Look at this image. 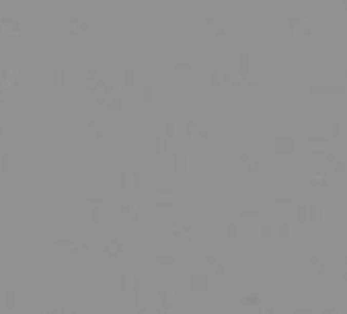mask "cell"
<instances>
[{"label":"cell","mask_w":347,"mask_h":314,"mask_svg":"<svg viewBox=\"0 0 347 314\" xmlns=\"http://www.w3.org/2000/svg\"><path fill=\"white\" fill-rule=\"evenodd\" d=\"M198 130V122L196 119H187L185 122V138H192V133H196Z\"/></svg>","instance_id":"obj_20"},{"label":"cell","mask_w":347,"mask_h":314,"mask_svg":"<svg viewBox=\"0 0 347 314\" xmlns=\"http://www.w3.org/2000/svg\"><path fill=\"white\" fill-rule=\"evenodd\" d=\"M317 314H342L339 309H323V311H317Z\"/></svg>","instance_id":"obj_29"},{"label":"cell","mask_w":347,"mask_h":314,"mask_svg":"<svg viewBox=\"0 0 347 314\" xmlns=\"http://www.w3.org/2000/svg\"><path fill=\"white\" fill-rule=\"evenodd\" d=\"M239 303H242V306H247V309H260V292H258V290L244 292V296L239 298Z\"/></svg>","instance_id":"obj_9"},{"label":"cell","mask_w":347,"mask_h":314,"mask_svg":"<svg viewBox=\"0 0 347 314\" xmlns=\"http://www.w3.org/2000/svg\"><path fill=\"white\" fill-rule=\"evenodd\" d=\"M239 220L242 222H260L263 220V214H260V208H242V212H239Z\"/></svg>","instance_id":"obj_10"},{"label":"cell","mask_w":347,"mask_h":314,"mask_svg":"<svg viewBox=\"0 0 347 314\" xmlns=\"http://www.w3.org/2000/svg\"><path fill=\"white\" fill-rule=\"evenodd\" d=\"M272 152H274L277 157H291L293 152H296V138H291V136H279V138H274Z\"/></svg>","instance_id":"obj_2"},{"label":"cell","mask_w":347,"mask_h":314,"mask_svg":"<svg viewBox=\"0 0 347 314\" xmlns=\"http://www.w3.org/2000/svg\"><path fill=\"white\" fill-rule=\"evenodd\" d=\"M155 195H158V198H174V190H168V187H160V190H155Z\"/></svg>","instance_id":"obj_23"},{"label":"cell","mask_w":347,"mask_h":314,"mask_svg":"<svg viewBox=\"0 0 347 314\" xmlns=\"http://www.w3.org/2000/svg\"><path fill=\"white\" fill-rule=\"evenodd\" d=\"M187 287H190L192 296H204V292H209V287H211L209 274L206 271H192L187 277Z\"/></svg>","instance_id":"obj_1"},{"label":"cell","mask_w":347,"mask_h":314,"mask_svg":"<svg viewBox=\"0 0 347 314\" xmlns=\"http://www.w3.org/2000/svg\"><path fill=\"white\" fill-rule=\"evenodd\" d=\"M171 133H174V122H166V138H171Z\"/></svg>","instance_id":"obj_28"},{"label":"cell","mask_w":347,"mask_h":314,"mask_svg":"<svg viewBox=\"0 0 347 314\" xmlns=\"http://www.w3.org/2000/svg\"><path fill=\"white\" fill-rule=\"evenodd\" d=\"M306 141H310L312 146H320V144H325L329 138H325V136H312V138H306Z\"/></svg>","instance_id":"obj_24"},{"label":"cell","mask_w":347,"mask_h":314,"mask_svg":"<svg viewBox=\"0 0 347 314\" xmlns=\"http://www.w3.org/2000/svg\"><path fill=\"white\" fill-rule=\"evenodd\" d=\"M306 184H310V187H329L331 176L325 174V171H312V174L306 176Z\"/></svg>","instance_id":"obj_7"},{"label":"cell","mask_w":347,"mask_h":314,"mask_svg":"<svg viewBox=\"0 0 347 314\" xmlns=\"http://www.w3.org/2000/svg\"><path fill=\"white\" fill-rule=\"evenodd\" d=\"M168 152V138H155V155H166Z\"/></svg>","instance_id":"obj_19"},{"label":"cell","mask_w":347,"mask_h":314,"mask_svg":"<svg viewBox=\"0 0 347 314\" xmlns=\"http://www.w3.org/2000/svg\"><path fill=\"white\" fill-rule=\"evenodd\" d=\"M260 314H274V309H263V311H260Z\"/></svg>","instance_id":"obj_30"},{"label":"cell","mask_w":347,"mask_h":314,"mask_svg":"<svg viewBox=\"0 0 347 314\" xmlns=\"http://www.w3.org/2000/svg\"><path fill=\"white\" fill-rule=\"evenodd\" d=\"M323 220H329V208H325L323 203L306 206V225H320Z\"/></svg>","instance_id":"obj_3"},{"label":"cell","mask_w":347,"mask_h":314,"mask_svg":"<svg viewBox=\"0 0 347 314\" xmlns=\"http://www.w3.org/2000/svg\"><path fill=\"white\" fill-rule=\"evenodd\" d=\"M260 241H266V244H272L274 241V222H263L260 220Z\"/></svg>","instance_id":"obj_12"},{"label":"cell","mask_w":347,"mask_h":314,"mask_svg":"<svg viewBox=\"0 0 347 314\" xmlns=\"http://www.w3.org/2000/svg\"><path fill=\"white\" fill-rule=\"evenodd\" d=\"M312 92H325V95H339L342 90H312Z\"/></svg>","instance_id":"obj_27"},{"label":"cell","mask_w":347,"mask_h":314,"mask_svg":"<svg viewBox=\"0 0 347 314\" xmlns=\"http://www.w3.org/2000/svg\"><path fill=\"white\" fill-rule=\"evenodd\" d=\"M239 165H242L249 176H260V174H263L260 163H258V160H255L253 155H249V152H239Z\"/></svg>","instance_id":"obj_4"},{"label":"cell","mask_w":347,"mask_h":314,"mask_svg":"<svg viewBox=\"0 0 347 314\" xmlns=\"http://www.w3.org/2000/svg\"><path fill=\"white\" fill-rule=\"evenodd\" d=\"M293 227L291 222H274V241H291Z\"/></svg>","instance_id":"obj_8"},{"label":"cell","mask_w":347,"mask_h":314,"mask_svg":"<svg viewBox=\"0 0 347 314\" xmlns=\"http://www.w3.org/2000/svg\"><path fill=\"white\" fill-rule=\"evenodd\" d=\"M344 268H347V255H344Z\"/></svg>","instance_id":"obj_31"},{"label":"cell","mask_w":347,"mask_h":314,"mask_svg":"<svg viewBox=\"0 0 347 314\" xmlns=\"http://www.w3.org/2000/svg\"><path fill=\"white\" fill-rule=\"evenodd\" d=\"M171 233L179 236V239H190V236H192V225H187V222H174V225H171Z\"/></svg>","instance_id":"obj_11"},{"label":"cell","mask_w":347,"mask_h":314,"mask_svg":"<svg viewBox=\"0 0 347 314\" xmlns=\"http://www.w3.org/2000/svg\"><path fill=\"white\" fill-rule=\"evenodd\" d=\"M171 171L174 174H185L187 171V157L185 155H174L171 157Z\"/></svg>","instance_id":"obj_14"},{"label":"cell","mask_w":347,"mask_h":314,"mask_svg":"<svg viewBox=\"0 0 347 314\" xmlns=\"http://www.w3.org/2000/svg\"><path fill=\"white\" fill-rule=\"evenodd\" d=\"M331 168H334V174H336V176H342V174H347V165L342 163V157H339V160H336V163H334Z\"/></svg>","instance_id":"obj_22"},{"label":"cell","mask_w":347,"mask_h":314,"mask_svg":"<svg viewBox=\"0 0 347 314\" xmlns=\"http://www.w3.org/2000/svg\"><path fill=\"white\" fill-rule=\"evenodd\" d=\"M204 265H206L211 274H217V277H228V265H225V260L215 258V255H206V258H204Z\"/></svg>","instance_id":"obj_5"},{"label":"cell","mask_w":347,"mask_h":314,"mask_svg":"<svg viewBox=\"0 0 347 314\" xmlns=\"http://www.w3.org/2000/svg\"><path fill=\"white\" fill-rule=\"evenodd\" d=\"M155 265L160 271H171L174 268V258H155Z\"/></svg>","instance_id":"obj_17"},{"label":"cell","mask_w":347,"mask_h":314,"mask_svg":"<svg viewBox=\"0 0 347 314\" xmlns=\"http://www.w3.org/2000/svg\"><path fill=\"white\" fill-rule=\"evenodd\" d=\"M196 136H198V141H209V133L201 128V125H198V130H196Z\"/></svg>","instance_id":"obj_25"},{"label":"cell","mask_w":347,"mask_h":314,"mask_svg":"<svg viewBox=\"0 0 347 314\" xmlns=\"http://www.w3.org/2000/svg\"><path fill=\"white\" fill-rule=\"evenodd\" d=\"M158 301H160L166 309H171V306H174V301H171V296H168L166 290H160V292H158Z\"/></svg>","instance_id":"obj_21"},{"label":"cell","mask_w":347,"mask_h":314,"mask_svg":"<svg viewBox=\"0 0 347 314\" xmlns=\"http://www.w3.org/2000/svg\"><path fill=\"white\" fill-rule=\"evenodd\" d=\"M293 314H317L315 309H293Z\"/></svg>","instance_id":"obj_26"},{"label":"cell","mask_w":347,"mask_h":314,"mask_svg":"<svg viewBox=\"0 0 347 314\" xmlns=\"http://www.w3.org/2000/svg\"><path fill=\"white\" fill-rule=\"evenodd\" d=\"M239 236H242V225H239V222H228L225 225V241L234 244V241H239Z\"/></svg>","instance_id":"obj_13"},{"label":"cell","mask_w":347,"mask_h":314,"mask_svg":"<svg viewBox=\"0 0 347 314\" xmlns=\"http://www.w3.org/2000/svg\"><path fill=\"white\" fill-rule=\"evenodd\" d=\"M306 265H310L317 277H329V263H325L320 255H310V258H306Z\"/></svg>","instance_id":"obj_6"},{"label":"cell","mask_w":347,"mask_h":314,"mask_svg":"<svg viewBox=\"0 0 347 314\" xmlns=\"http://www.w3.org/2000/svg\"><path fill=\"white\" fill-rule=\"evenodd\" d=\"M272 201H274V203H282V206H285V203H296V198H293L291 193H274V195H272Z\"/></svg>","instance_id":"obj_16"},{"label":"cell","mask_w":347,"mask_h":314,"mask_svg":"<svg viewBox=\"0 0 347 314\" xmlns=\"http://www.w3.org/2000/svg\"><path fill=\"white\" fill-rule=\"evenodd\" d=\"M296 222H298V225L306 222V206H304V203H296Z\"/></svg>","instance_id":"obj_18"},{"label":"cell","mask_w":347,"mask_h":314,"mask_svg":"<svg viewBox=\"0 0 347 314\" xmlns=\"http://www.w3.org/2000/svg\"><path fill=\"white\" fill-rule=\"evenodd\" d=\"M339 136H342V122H339V119H334L331 125H329V136H325V138L334 141V138H339Z\"/></svg>","instance_id":"obj_15"}]
</instances>
